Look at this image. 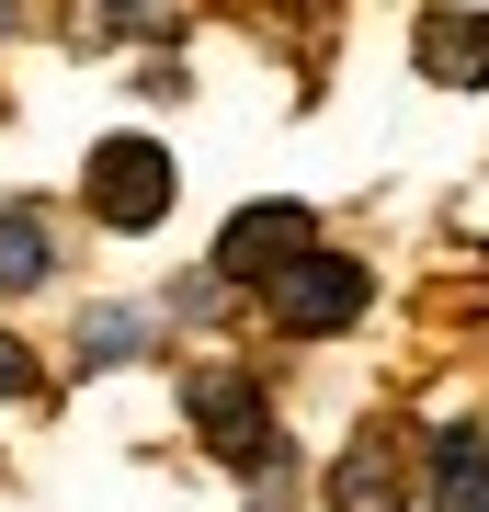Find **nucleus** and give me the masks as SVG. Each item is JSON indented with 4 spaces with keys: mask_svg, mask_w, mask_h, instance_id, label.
<instances>
[{
    "mask_svg": "<svg viewBox=\"0 0 489 512\" xmlns=\"http://www.w3.org/2000/svg\"><path fill=\"white\" fill-rule=\"evenodd\" d=\"M364 296H376V274H364V262H342V251H296L285 274L262 285V308H273V330H285V342H330V330L364 319Z\"/></svg>",
    "mask_w": 489,
    "mask_h": 512,
    "instance_id": "f257e3e1",
    "label": "nucleus"
},
{
    "mask_svg": "<svg viewBox=\"0 0 489 512\" xmlns=\"http://www.w3.org/2000/svg\"><path fill=\"white\" fill-rule=\"evenodd\" d=\"M182 410H194V433L217 444L228 467H262L273 444H285V433H273L262 376H239V365H194V376H182Z\"/></svg>",
    "mask_w": 489,
    "mask_h": 512,
    "instance_id": "f03ea898",
    "label": "nucleus"
},
{
    "mask_svg": "<svg viewBox=\"0 0 489 512\" xmlns=\"http://www.w3.org/2000/svg\"><path fill=\"white\" fill-rule=\"evenodd\" d=\"M80 194H91L103 228H160L171 217V148L160 137H103L91 171H80Z\"/></svg>",
    "mask_w": 489,
    "mask_h": 512,
    "instance_id": "7ed1b4c3",
    "label": "nucleus"
},
{
    "mask_svg": "<svg viewBox=\"0 0 489 512\" xmlns=\"http://www.w3.org/2000/svg\"><path fill=\"white\" fill-rule=\"evenodd\" d=\"M296 251H319L308 205H239V217H228V239H217V285H273Z\"/></svg>",
    "mask_w": 489,
    "mask_h": 512,
    "instance_id": "20e7f679",
    "label": "nucleus"
},
{
    "mask_svg": "<svg viewBox=\"0 0 489 512\" xmlns=\"http://www.w3.org/2000/svg\"><path fill=\"white\" fill-rule=\"evenodd\" d=\"M410 57H421V80H455V92H478V80H489V12H467V0L421 12Z\"/></svg>",
    "mask_w": 489,
    "mask_h": 512,
    "instance_id": "39448f33",
    "label": "nucleus"
},
{
    "mask_svg": "<svg viewBox=\"0 0 489 512\" xmlns=\"http://www.w3.org/2000/svg\"><path fill=\"white\" fill-rule=\"evenodd\" d=\"M330 512H410L399 433H353V444H342V467H330Z\"/></svg>",
    "mask_w": 489,
    "mask_h": 512,
    "instance_id": "423d86ee",
    "label": "nucleus"
},
{
    "mask_svg": "<svg viewBox=\"0 0 489 512\" xmlns=\"http://www.w3.org/2000/svg\"><path fill=\"white\" fill-rule=\"evenodd\" d=\"M421 501H444V512H478L489 501V433H433V467H421Z\"/></svg>",
    "mask_w": 489,
    "mask_h": 512,
    "instance_id": "0eeeda50",
    "label": "nucleus"
},
{
    "mask_svg": "<svg viewBox=\"0 0 489 512\" xmlns=\"http://www.w3.org/2000/svg\"><path fill=\"white\" fill-rule=\"evenodd\" d=\"M46 274H57V228L35 205H0V296H35Z\"/></svg>",
    "mask_w": 489,
    "mask_h": 512,
    "instance_id": "6e6552de",
    "label": "nucleus"
},
{
    "mask_svg": "<svg viewBox=\"0 0 489 512\" xmlns=\"http://www.w3.org/2000/svg\"><path fill=\"white\" fill-rule=\"evenodd\" d=\"M126 353H148V319L137 308H91L80 319V365H126Z\"/></svg>",
    "mask_w": 489,
    "mask_h": 512,
    "instance_id": "1a4fd4ad",
    "label": "nucleus"
},
{
    "mask_svg": "<svg viewBox=\"0 0 489 512\" xmlns=\"http://www.w3.org/2000/svg\"><path fill=\"white\" fill-rule=\"evenodd\" d=\"M103 12H114V35H171V23H182L171 0H103Z\"/></svg>",
    "mask_w": 489,
    "mask_h": 512,
    "instance_id": "9d476101",
    "label": "nucleus"
},
{
    "mask_svg": "<svg viewBox=\"0 0 489 512\" xmlns=\"http://www.w3.org/2000/svg\"><path fill=\"white\" fill-rule=\"evenodd\" d=\"M23 387H35V353H23L12 330H0V399H23Z\"/></svg>",
    "mask_w": 489,
    "mask_h": 512,
    "instance_id": "9b49d317",
    "label": "nucleus"
},
{
    "mask_svg": "<svg viewBox=\"0 0 489 512\" xmlns=\"http://www.w3.org/2000/svg\"><path fill=\"white\" fill-rule=\"evenodd\" d=\"M0 35H12V0H0Z\"/></svg>",
    "mask_w": 489,
    "mask_h": 512,
    "instance_id": "f8f14e48",
    "label": "nucleus"
},
{
    "mask_svg": "<svg viewBox=\"0 0 489 512\" xmlns=\"http://www.w3.org/2000/svg\"><path fill=\"white\" fill-rule=\"evenodd\" d=\"M478 512H489V501H478Z\"/></svg>",
    "mask_w": 489,
    "mask_h": 512,
    "instance_id": "ddd939ff",
    "label": "nucleus"
}]
</instances>
